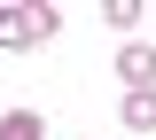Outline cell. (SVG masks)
Here are the masks:
<instances>
[{"label":"cell","instance_id":"obj_5","mask_svg":"<svg viewBox=\"0 0 156 140\" xmlns=\"http://www.w3.org/2000/svg\"><path fill=\"white\" fill-rule=\"evenodd\" d=\"M23 16H31V47H47L62 31V8H23Z\"/></svg>","mask_w":156,"mask_h":140},{"label":"cell","instance_id":"obj_1","mask_svg":"<svg viewBox=\"0 0 156 140\" xmlns=\"http://www.w3.org/2000/svg\"><path fill=\"white\" fill-rule=\"evenodd\" d=\"M117 86H125V94H148L156 86V47L148 39H125L117 47Z\"/></svg>","mask_w":156,"mask_h":140},{"label":"cell","instance_id":"obj_2","mask_svg":"<svg viewBox=\"0 0 156 140\" xmlns=\"http://www.w3.org/2000/svg\"><path fill=\"white\" fill-rule=\"evenodd\" d=\"M117 117H125V132H156V86H148V94H125Z\"/></svg>","mask_w":156,"mask_h":140},{"label":"cell","instance_id":"obj_3","mask_svg":"<svg viewBox=\"0 0 156 140\" xmlns=\"http://www.w3.org/2000/svg\"><path fill=\"white\" fill-rule=\"evenodd\" d=\"M0 140H47V117L39 109H8L0 117Z\"/></svg>","mask_w":156,"mask_h":140},{"label":"cell","instance_id":"obj_4","mask_svg":"<svg viewBox=\"0 0 156 140\" xmlns=\"http://www.w3.org/2000/svg\"><path fill=\"white\" fill-rule=\"evenodd\" d=\"M0 47H31V16L23 8H0Z\"/></svg>","mask_w":156,"mask_h":140},{"label":"cell","instance_id":"obj_6","mask_svg":"<svg viewBox=\"0 0 156 140\" xmlns=\"http://www.w3.org/2000/svg\"><path fill=\"white\" fill-rule=\"evenodd\" d=\"M101 23H109V31H133V23H140V0H109Z\"/></svg>","mask_w":156,"mask_h":140}]
</instances>
